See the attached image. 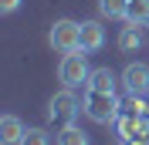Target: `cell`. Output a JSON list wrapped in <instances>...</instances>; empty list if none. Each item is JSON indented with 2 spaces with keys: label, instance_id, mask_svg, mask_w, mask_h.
<instances>
[{
  "label": "cell",
  "instance_id": "3957f363",
  "mask_svg": "<svg viewBox=\"0 0 149 145\" xmlns=\"http://www.w3.org/2000/svg\"><path fill=\"white\" fill-rule=\"evenodd\" d=\"M58 74H61L65 88H78V84H85L88 74H92V68H88V61H85V51H71V54H65Z\"/></svg>",
  "mask_w": 149,
  "mask_h": 145
},
{
  "label": "cell",
  "instance_id": "4fadbf2b",
  "mask_svg": "<svg viewBox=\"0 0 149 145\" xmlns=\"http://www.w3.org/2000/svg\"><path fill=\"white\" fill-rule=\"evenodd\" d=\"M20 145H51V135L44 128H27L24 138H20Z\"/></svg>",
  "mask_w": 149,
  "mask_h": 145
},
{
  "label": "cell",
  "instance_id": "52a82bcc",
  "mask_svg": "<svg viewBox=\"0 0 149 145\" xmlns=\"http://www.w3.org/2000/svg\"><path fill=\"white\" fill-rule=\"evenodd\" d=\"M24 122H20L17 115H3L0 118V145H20V138H24Z\"/></svg>",
  "mask_w": 149,
  "mask_h": 145
},
{
  "label": "cell",
  "instance_id": "7c38bea8",
  "mask_svg": "<svg viewBox=\"0 0 149 145\" xmlns=\"http://www.w3.org/2000/svg\"><path fill=\"white\" fill-rule=\"evenodd\" d=\"M125 20L146 24V20H149V0H129V17H125Z\"/></svg>",
  "mask_w": 149,
  "mask_h": 145
},
{
  "label": "cell",
  "instance_id": "8fae6325",
  "mask_svg": "<svg viewBox=\"0 0 149 145\" xmlns=\"http://www.w3.org/2000/svg\"><path fill=\"white\" fill-rule=\"evenodd\" d=\"M58 145H88V135H85L78 125H71V122H68V125L58 132Z\"/></svg>",
  "mask_w": 149,
  "mask_h": 145
},
{
  "label": "cell",
  "instance_id": "5b68a950",
  "mask_svg": "<svg viewBox=\"0 0 149 145\" xmlns=\"http://www.w3.org/2000/svg\"><path fill=\"white\" fill-rule=\"evenodd\" d=\"M122 84H125V91H129V98H142L149 91V68L146 64H129L125 71H122Z\"/></svg>",
  "mask_w": 149,
  "mask_h": 145
},
{
  "label": "cell",
  "instance_id": "6da1fadb",
  "mask_svg": "<svg viewBox=\"0 0 149 145\" xmlns=\"http://www.w3.org/2000/svg\"><path fill=\"white\" fill-rule=\"evenodd\" d=\"M119 98H115V91H88L85 95V115L98 122V125H112V122H119Z\"/></svg>",
  "mask_w": 149,
  "mask_h": 145
},
{
  "label": "cell",
  "instance_id": "8992f818",
  "mask_svg": "<svg viewBox=\"0 0 149 145\" xmlns=\"http://www.w3.org/2000/svg\"><path fill=\"white\" fill-rule=\"evenodd\" d=\"M105 44V30L98 20H85L81 24V51L85 54H95V51H102Z\"/></svg>",
  "mask_w": 149,
  "mask_h": 145
},
{
  "label": "cell",
  "instance_id": "277c9868",
  "mask_svg": "<svg viewBox=\"0 0 149 145\" xmlns=\"http://www.w3.org/2000/svg\"><path fill=\"white\" fill-rule=\"evenodd\" d=\"M81 108H85V105L74 98V91H71V88H65V91H58L54 98L47 101V118H51V122H61V125H68V122H74V115H78Z\"/></svg>",
  "mask_w": 149,
  "mask_h": 145
},
{
  "label": "cell",
  "instance_id": "5bb4252c",
  "mask_svg": "<svg viewBox=\"0 0 149 145\" xmlns=\"http://www.w3.org/2000/svg\"><path fill=\"white\" fill-rule=\"evenodd\" d=\"M17 7H20V0H0V10H3V14H14Z\"/></svg>",
  "mask_w": 149,
  "mask_h": 145
},
{
  "label": "cell",
  "instance_id": "ba28073f",
  "mask_svg": "<svg viewBox=\"0 0 149 145\" xmlns=\"http://www.w3.org/2000/svg\"><path fill=\"white\" fill-rule=\"evenodd\" d=\"M139 44H142V24L125 20V27L119 30V47L122 51H139Z\"/></svg>",
  "mask_w": 149,
  "mask_h": 145
},
{
  "label": "cell",
  "instance_id": "30bf717a",
  "mask_svg": "<svg viewBox=\"0 0 149 145\" xmlns=\"http://www.w3.org/2000/svg\"><path fill=\"white\" fill-rule=\"evenodd\" d=\"M98 10H102V17L125 20L129 17V0H98Z\"/></svg>",
  "mask_w": 149,
  "mask_h": 145
},
{
  "label": "cell",
  "instance_id": "9c48e42d",
  "mask_svg": "<svg viewBox=\"0 0 149 145\" xmlns=\"http://www.w3.org/2000/svg\"><path fill=\"white\" fill-rule=\"evenodd\" d=\"M85 88L88 91H115V74H112L109 68H95V71L88 74Z\"/></svg>",
  "mask_w": 149,
  "mask_h": 145
},
{
  "label": "cell",
  "instance_id": "7a4b0ae2",
  "mask_svg": "<svg viewBox=\"0 0 149 145\" xmlns=\"http://www.w3.org/2000/svg\"><path fill=\"white\" fill-rule=\"evenodd\" d=\"M51 47L61 51V54H71V51H81V24H74V20H58L51 34H47Z\"/></svg>",
  "mask_w": 149,
  "mask_h": 145
}]
</instances>
